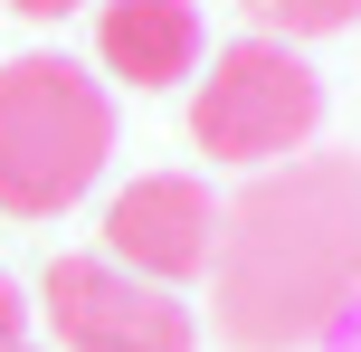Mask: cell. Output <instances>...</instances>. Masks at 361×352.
I'll return each mask as SVG.
<instances>
[{
  "label": "cell",
  "instance_id": "3957f363",
  "mask_svg": "<svg viewBox=\"0 0 361 352\" xmlns=\"http://www.w3.org/2000/svg\"><path fill=\"white\" fill-rule=\"evenodd\" d=\"M324 124V76L286 38H228L190 95V143L228 171H276Z\"/></svg>",
  "mask_w": 361,
  "mask_h": 352
},
{
  "label": "cell",
  "instance_id": "30bf717a",
  "mask_svg": "<svg viewBox=\"0 0 361 352\" xmlns=\"http://www.w3.org/2000/svg\"><path fill=\"white\" fill-rule=\"evenodd\" d=\"M0 352H38V343H0Z\"/></svg>",
  "mask_w": 361,
  "mask_h": 352
},
{
  "label": "cell",
  "instance_id": "ba28073f",
  "mask_svg": "<svg viewBox=\"0 0 361 352\" xmlns=\"http://www.w3.org/2000/svg\"><path fill=\"white\" fill-rule=\"evenodd\" d=\"M29 315H38V305H29V296H19V286H10V277H0V343H29Z\"/></svg>",
  "mask_w": 361,
  "mask_h": 352
},
{
  "label": "cell",
  "instance_id": "8992f818",
  "mask_svg": "<svg viewBox=\"0 0 361 352\" xmlns=\"http://www.w3.org/2000/svg\"><path fill=\"white\" fill-rule=\"evenodd\" d=\"M209 57V29H200V0H95V67L114 86L152 95L200 76Z\"/></svg>",
  "mask_w": 361,
  "mask_h": 352
},
{
  "label": "cell",
  "instance_id": "6da1fadb",
  "mask_svg": "<svg viewBox=\"0 0 361 352\" xmlns=\"http://www.w3.org/2000/svg\"><path fill=\"white\" fill-rule=\"evenodd\" d=\"M361 305V152H295L219 210L209 315L238 352H305Z\"/></svg>",
  "mask_w": 361,
  "mask_h": 352
},
{
  "label": "cell",
  "instance_id": "52a82bcc",
  "mask_svg": "<svg viewBox=\"0 0 361 352\" xmlns=\"http://www.w3.org/2000/svg\"><path fill=\"white\" fill-rule=\"evenodd\" d=\"M238 10H247L257 38H286V48L333 38V29H361V0H238Z\"/></svg>",
  "mask_w": 361,
  "mask_h": 352
},
{
  "label": "cell",
  "instance_id": "5b68a950",
  "mask_svg": "<svg viewBox=\"0 0 361 352\" xmlns=\"http://www.w3.org/2000/svg\"><path fill=\"white\" fill-rule=\"evenodd\" d=\"M219 210L228 200H209L200 171H133L105 200V257L180 296L190 277L219 267Z\"/></svg>",
  "mask_w": 361,
  "mask_h": 352
},
{
  "label": "cell",
  "instance_id": "277c9868",
  "mask_svg": "<svg viewBox=\"0 0 361 352\" xmlns=\"http://www.w3.org/2000/svg\"><path fill=\"white\" fill-rule=\"evenodd\" d=\"M38 324H48L57 352H200V324L171 286L114 267L105 248H76V257H48L38 277Z\"/></svg>",
  "mask_w": 361,
  "mask_h": 352
},
{
  "label": "cell",
  "instance_id": "7a4b0ae2",
  "mask_svg": "<svg viewBox=\"0 0 361 352\" xmlns=\"http://www.w3.org/2000/svg\"><path fill=\"white\" fill-rule=\"evenodd\" d=\"M114 152V95L86 57L19 48L0 57V210L10 219H57L95 190Z\"/></svg>",
  "mask_w": 361,
  "mask_h": 352
},
{
  "label": "cell",
  "instance_id": "9c48e42d",
  "mask_svg": "<svg viewBox=\"0 0 361 352\" xmlns=\"http://www.w3.org/2000/svg\"><path fill=\"white\" fill-rule=\"evenodd\" d=\"M19 19H38V29H48V19H67V10H95V0H10Z\"/></svg>",
  "mask_w": 361,
  "mask_h": 352
}]
</instances>
